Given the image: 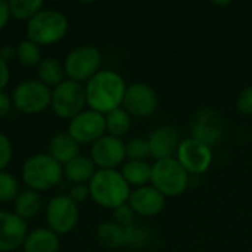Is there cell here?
Wrapping results in <instances>:
<instances>
[{
	"label": "cell",
	"mask_w": 252,
	"mask_h": 252,
	"mask_svg": "<svg viewBox=\"0 0 252 252\" xmlns=\"http://www.w3.org/2000/svg\"><path fill=\"white\" fill-rule=\"evenodd\" d=\"M130 208L136 216L140 217H154L158 216L165 205V196L159 193L154 186L146 185L131 190L128 202Z\"/></svg>",
	"instance_id": "obj_16"
},
{
	"label": "cell",
	"mask_w": 252,
	"mask_h": 252,
	"mask_svg": "<svg viewBox=\"0 0 252 252\" xmlns=\"http://www.w3.org/2000/svg\"><path fill=\"white\" fill-rule=\"evenodd\" d=\"M174 158L189 174L199 176L211 167L213 151L205 143L188 137L180 142Z\"/></svg>",
	"instance_id": "obj_12"
},
{
	"label": "cell",
	"mask_w": 252,
	"mask_h": 252,
	"mask_svg": "<svg viewBox=\"0 0 252 252\" xmlns=\"http://www.w3.org/2000/svg\"><path fill=\"white\" fill-rule=\"evenodd\" d=\"M90 158L99 170H117L126 162V142L105 134L92 145Z\"/></svg>",
	"instance_id": "obj_13"
},
{
	"label": "cell",
	"mask_w": 252,
	"mask_h": 252,
	"mask_svg": "<svg viewBox=\"0 0 252 252\" xmlns=\"http://www.w3.org/2000/svg\"><path fill=\"white\" fill-rule=\"evenodd\" d=\"M87 106L84 86L71 80H65L52 90L50 108L63 120H72Z\"/></svg>",
	"instance_id": "obj_8"
},
{
	"label": "cell",
	"mask_w": 252,
	"mask_h": 252,
	"mask_svg": "<svg viewBox=\"0 0 252 252\" xmlns=\"http://www.w3.org/2000/svg\"><path fill=\"white\" fill-rule=\"evenodd\" d=\"M12 99L4 92H0V118L6 117L12 109Z\"/></svg>",
	"instance_id": "obj_36"
},
{
	"label": "cell",
	"mask_w": 252,
	"mask_h": 252,
	"mask_svg": "<svg viewBox=\"0 0 252 252\" xmlns=\"http://www.w3.org/2000/svg\"><path fill=\"white\" fill-rule=\"evenodd\" d=\"M78 205L68 195H56L46 205L47 227L58 236L71 233L78 223Z\"/></svg>",
	"instance_id": "obj_9"
},
{
	"label": "cell",
	"mask_w": 252,
	"mask_h": 252,
	"mask_svg": "<svg viewBox=\"0 0 252 252\" xmlns=\"http://www.w3.org/2000/svg\"><path fill=\"white\" fill-rule=\"evenodd\" d=\"M63 176V167L49 154H35L30 157L22 168L21 177L25 186L35 192H44L55 188Z\"/></svg>",
	"instance_id": "obj_3"
},
{
	"label": "cell",
	"mask_w": 252,
	"mask_h": 252,
	"mask_svg": "<svg viewBox=\"0 0 252 252\" xmlns=\"http://www.w3.org/2000/svg\"><path fill=\"white\" fill-rule=\"evenodd\" d=\"M151 157L148 139L143 137H133L126 142V159L127 161H146Z\"/></svg>",
	"instance_id": "obj_29"
},
{
	"label": "cell",
	"mask_w": 252,
	"mask_h": 252,
	"mask_svg": "<svg viewBox=\"0 0 252 252\" xmlns=\"http://www.w3.org/2000/svg\"><path fill=\"white\" fill-rule=\"evenodd\" d=\"M127 84L124 78L111 69H100L84 84L87 106L102 115L121 108Z\"/></svg>",
	"instance_id": "obj_1"
},
{
	"label": "cell",
	"mask_w": 252,
	"mask_h": 252,
	"mask_svg": "<svg viewBox=\"0 0 252 252\" xmlns=\"http://www.w3.org/2000/svg\"><path fill=\"white\" fill-rule=\"evenodd\" d=\"M10 81V71H9V63L0 59V92H3Z\"/></svg>",
	"instance_id": "obj_35"
},
{
	"label": "cell",
	"mask_w": 252,
	"mask_h": 252,
	"mask_svg": "<svg viewBox=\"0 0 252 252\" xmlns=\"http://www.w3.org/2000/svg\"><path fill=\"white\" fill-rule=\"evenodd\" d=\"M65 69H63V62L58 61L53 56L43 58L41 62L37 66V80L41 81L44 86L50 87H58L61 83H63L65 78Z\"/></svg>",
	"instance_id": "obj_21"
},
{
	"label": "cell",
	"mask_w": 252,
	"mask_h": 252,
	"mask_svg": "<svg viewBox=\"0 0 252 252\" xmlns=\"http://www.w3.org/2000/svg\"><path fill=\"white\" fill-rule=\"evenodd\" d=\"M43 208V198L40 192L25 189L19 192L16 199L13 201V213L22 220H30L35 217Z\"/></svg>",
	"instance_id": "obj_22"
},
{
	"label": "cell",
	"mask_w": 252,
	"mask_h": 252,
	"mask_svg": "<svg viewBox=\"0 0 252 252\" xmlns=\"http://www.w3.org/2000/svg\"><path fill=\"white\" fill-rule=\"evenodd\" d=\"M123 108L128 112L130 117L136 118H146L151 117L158 108V94L157 92L145 84V83H134L127 86Z\"/></svg>",
	"instance_id": "obj_14"
},
{
	"label": "cell",
	"mask_w": 252,
	"mask_h": 252,
	"mask_svg": "<svg viewBox=\"0 0 252 252\" xmlns=\"http://www.w3.org/2000/svg\"><path fill=\"white\" fill-rule=\"evenodd\" d=\"M96 173V165L90 157L78 155L63 165V176L72 185H89Z\"/></svg>",
	"instance_id": "obj_20"
},
{
	"label": "cell",
	"mask_w": 252,
	"mask_h": 252,
	"mask_svg": "<svg viewBox=\"0 0 252 252\" xmlns=\"http://www.w3.org/2000/svg\"><path fill=\"white\" fill-rule=\"evenodd\" d=\"M41 50L40 46L32 43L31 40L25 38L18 43L16 46V61L25 68H37L41 62Z\"/></svg>",
	"instance_id": "obj_26"
},
{
	"label": "cell",
	"mask_w": 252,
	"mask_h": 252,
	"mask_svg": "<svg viewBox=\"0 0 252 252\" xmlns=\"http://www.w3.org/2000/svg\"><path fill=\"white\" fill-rule=\"evenodd\" d=\"M180 142V134L174 127L161 126L155 128L148 137L149 154L155 161L174 158Z\"/></svg>",
	"instance_id": "obj_17"
},
{
	"label": "cell",
	"mask_w": 252,
	"mask_h": 252,
	"mask_svg": "<svg viewBox=\"0 0 252 252\" xmlns=\"http://www.w3.org/2000/svg\"><path fill=\"white\" fill-rule=\"evenodd\" d=\"M96 239L103 248H121L127 244L126 227H121L115 221H103L96 229Z\"/></svg>",
	"instance_id": "obj_23"
},
{
	"label": "cell",
	"mask_w": 252,
	"mask_h": 252,
	"mask_svg": "<svg viewBox=\"0 0 252 252\" xmlns=\"http://www.w3.org/2000/svg\"><path fill=\"white\" fill-rule=\"evenodd\" d=\"M100 65L102 53L93 44H83L72 49L63 61L66 80L80 84L87 83L92 77H94L100 71Z\"/></svg>",
	"instance_id": "obj_6"
},
{
	"label": "cell",
	"mask_w": 252,
	"mask_h": 252,
	"mask_svg": "<svg viewBox=\"0 0 252 252\" xmlns=\"http://www.w3.org/2000/svg\"><path fill=\"white\" fill-rule=\"evenodd\" d=\"M68 196L78 205L81 202H84L89 196H90V190H89V185H72V188L69 189Z\"/></svg>",
	"instance_id": "obj_34"
},
{
	"label": "cell",
	"mask_w": 252,
	"mask_h": 252,
	"mask_svg": "<svg viewBox=\"0 0 252 252\" xmlns=\"http://www.w3.org/2000/svg\"><path fill=\"white\" fill-rule=\"evenodd\" d=\"M9 19H10L9 3L6 0H0V31L7 25Z\"/></svg>",
	"instance_id": "obj_38"
},
{
	"label": "cell",
	"mask_w": 252,
	"mask_h": 252,
	"mask_svg": "<svg viewBox=\"0 0 252 252\" xmlns=\"http://www.w3.org/2000/svg\"><path fill=\"white\" fill-rule=\"evenodd\" d=\"M12 105L22 114H40L50 106L52 90L38 80H24L12 92Z\"/></svg>",
	"instance_id": "obj_7"
},
{
	"label": "cell",
	"mask_w": 252,
	"mask_h": 252,
	"mask_svg": "<svg viewBox=\"0 0 252 252\" xmlns=\"http://www.w3.org/2000/svg\"><path fill=\"white\" fill-rule=\"evenodd\" d=\"M236 108L244 115H252V86L241 90L236 97Z\"/></svg>",
	"instance_id": "obj_33"
},
{
	"label": "cell",
	"mask_w": 252,
	"mask_h": 252,
	"mask_svg": "<svg viewBox=\"0 0 252 252\" xmlns=\"http://www.w3.org/2000/svg\"><path fill=\"white\" fill-rule=\"evenodd\" d=\"M28 235L25 220L15 213L0 211V252L16 251Z\"/></svg>",
	"instance_id": "obj_15"
},
{
	"label": "cell",
	"mask_w": 252,
	"mask_h": 252,
	"mask_svg": "<svg viewBox=\"0 0 252 252\" xmlns=\"http://www.w3.org/2000/svg\"><path fill=\"white\" fill-rule=\"evenodd\" d=\"M114 211V214H112V217H114V220L112 221H115L117 224H120L121 227H128V226H131L133 223H134V211L130 208V205L128 204H124V205H120V207H117L115 210H112Z\"/></svg>",
	"instance_id": "obj_31"
},
{
	"label": "cell",
	"mask_w": 252,
	"mask_h": 252,
	"mask_svg": "<svg viewBox=\"0 0 252 252\" xmlns=\"http://www.w3.org/2000/svg\"><path fill=\"white\" fill-rule=\"evenodd\" d=\"M0 59L4 61L6 63H9L10 61L16 59V46H3L0 47Z\"/></svg>",
	"instance_id": "obj_37"
},
{
	"label": "cell",
	"mask_w": 252,
	"mask_h": 252,
	"mask_svg": "<svg viewBox=\"0 0 252 252\" xmlns=\"http://www.w3.org/2000/svg\"><path fill=\"white\" fill-rule=\"evenodd\" d=\"M105 127L109 136L121 139L131 128V117L123 106L117 108L105 115Z\"/></svg>",
	"instance_id": "obj_25"
},
{
	"label": "cell",
	"mask_w": 252,
	"mask_h": 252,
	"mask_svg": "<svg viewBox=\"0 0 252 252\" xmlns=\"http://www.w3.org/2000/svg\"><path fill=\"white\" fill-rule=\"evenodd\" d=\"M226 133V120L223 115L214 109L204 108L199 109L190 121V134L192 139L205 143L213 148L219 145Z\"/></svg>",
	"instance_id": "obj_10"
},
{
	"label": "cell",
	"mask_w": 252,
	"mask_h": 252,
	"mask_svg": "<svg viewBox=\"0 0 252 252\" xmlns=\"http://www.w3.org/2000/svg\"><path fill=\"white\" fill-rule=\"evenodd\" d=\"M19 195V183L16 177L7 171H0V204L13 202Z\"/></svg>",
	"instance_id": "obj_28"
},
{
	"label": "cell",
	"mask_w": 252,
	"mask_h": 252,
	"mask_svg": "<svg viewBox=\"0 0 252 252\" xmlns=\"http://www.w3.org/2000/svg\"><path fill=\"white\" fill-rule=\"evenodd\" d=\"M9 10L10 16L18 21H30L34 18L41 9L43 1L41 0H9Z\"/></svg>",
	"instance_id": "obj_27"
},
{
	"label": "cell",
	"mask_w": 252,
	"mask_h": 252,
	"mask_svg": "<svg viewBox=\"0 0 252 252\" xmlns=\"http://www.w3.org/2000/svg\"><path fill=\"white\" fill-rule=\"evenodd\" d=\"M13 157V149L9 137L3 133H0V171H4L6 167L10 164Z\"/></svg>",
	"instance_id": "obj_32"
},
{
	"label": "cell",
	"mask_w": 252,
	"mask_h": 252,
	"mask_svg": "<svg viewBox=\"0 0 252 252\" xmlns=\"http://www.w3.org/2000/svg\"><path fill=\"white\" fill-rule=\"evenodd\" d=\"M190 174L180 165L176 158L159 159L152 164L151 186L164 196H179L189 186Z\"/></svg>",
	"instance_id": "obj_5"
},
{
	"label": "cell",
	"mask_w": 252,
	"mask_h": 252,
	"mask_svg": "<svg viewBox=\"0 0 252 252\" xmlns=\"http://www.w3.org/2000/svg\"><path fill=\"white\" fill-rule=\"evenodd\" d=\"M126 235H127V244L126 245H128L131 248H143L151 238L149 229L145 226H139L136 223L126 227Z\"/></svg>",
	"instance_id": "obj_30"
},
{
	"label": "cell",
	"mask_w": 252,
	"mask_h": 252,
	"mask_svg": "<svg viewBox=\"0 0 252 252\" xmlns=\"http://www.w3.org/2000/svg\"><path fill=\"white\" fill-rule=\"evenodd\" d=\"M121 174L128 186L142 188L151 182L152 165L146 161H126L123 164Z\"/></svg>",
	"instance_id": "obj_24"
},
{
	"label": "cell",
	"mask_w": 252,
	"mask_h": 252,
	"mask_svg": "<svg viewBox=\"0 0 252 252\" xmlns=\"http://www.w3.org/2000/svg\"><path fill=\"white\" fill-rule=\"evenodd\" d=\"M90 198L100 207L115 210L128 202L130 186L118 170H96L89 182Z\"/></svg>",
	"instance_id": "obj_2"
},
{
	"label": "cell",
	"mask_w": 252,
	"mask_h": 252,
	"mask_svg": "<svg viewBox=\"0 0 252 252\" xmlns=\"http://www.w3.org/2000/svg\"><path fill=\"white\" fill-rule=\"evenodd\" d=\"M69 28L68 18L56 9H41L27 22V38L37 46H49L61 41Z\"/></svg>",
	"instance_id": "obj_4"
},
{
	"label": "cell",
	"mask_w": 252,
	"mask_h": 252,
	"mask_svg": "<svg viewBox=\"0 0 252 252\" xmlns=\"http://www.w3.org/2000/svg\"><path fill=\"white\" fill-rule=\"evenodd\" d=\"M49 155L56 159L62 167L80 155V145L66 133H58L50 139Z\"/></svg>",
	"instance_id": "obj_19"
},
{
	"label": "cell",
	"mask_w": 252,
	"mask_h": 252,
	"mask_svg": "<svg viewBox=\"0 0 252 252\" xmlns=\"http://www.w3.org/2000/svg\"><path fill=\"white\" fill-rule=\"evenodd\" d=\"M61 247L59 236L49 227H38L28 232L24 244V252H58Z\"/></svg>",
	"instance_id": "obj_18"
},
{
	"label": "cell",
	"mask_w": 252,
	"mask_h": 252,
	"mask_svg": "<svg viewBox=\"0 0 252 252\" xmlns=\"http://www.w3.org/2000/svg\"><path fill=\"white\" fill-rule=\"evenodd\" d=\"M105 115L92 109H84L77 117L69 120L68 124V134L78 145H93L105 136Z\"/></svg>",
	"instance_id": "obj_11"
}]
</instances>
